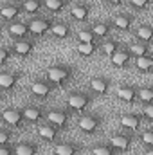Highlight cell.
I'll return each instance as SVG.
<instances>
[{
    "mask_svg": "<svg viewBox=\"0 0 153 155\" xmlns=\"http://www.w3.org/2000/svg\"><path fill=\"white\" fill-rule=\"evenodd\" d=\"M74 76V69L70 65H63V63H58V65H52L47 69L45 72V79L52 85V87H65Z\"/></svg>",
    "mask_w": 153,
    "mask_h": 155,
    "instance_id": "obj_1",
    "label": "cell"
},
{
    "mask_svg": "<svg viewBox=\"0 0 153 155\" xmlns=\"http://www.w3.org/2000/svg\"><path fill=\"white\" fill-rule=\"evenodd\" d=\"M92 103V96L86 94V92H70L67 96V107L70 108V112H76L81 114L85 112Z\"/></svg>",
    "mask_w": 153,
    "mask_h": 155,
    "instance_id": "obj_2",
    "label": "cell"
},
{
    "mask_svg": "<svg viewBox=\"0 0 153 155\" xmlns=\"http://www.w3.org/2000/svg\"><path fill=\"white\" fill-rule=\"evenodd\" d=\"M54 20H50L49 16H34L27 22V27H29V35L34 36V38H40V36H45L49 35V29L52 25Z\"/></svg>",
    "mask_w": 153,
    "mask_h": 155,
    "instance_id": "obj_3",
    "label": "cell"
},
{
    "mask_svg": "<svg viewBox=\"0 0 153 155\" xmlns=\"http://www.w3.org/2000/svg\"><path fill=\"white\" fill-rule=\"evenodd\" d=\"M69 119H70V114L65 108H52L45 114V121L50 123L52 126H56L58 130L69 128Z\"/></svg>",
    "mask_w": 153,
    "mask_h": 155,
    "instance_id": "obj_4",
    "label": "cell"
},
{
    "mask_svg": "<svg viewBox=\"0 0 153 155\" xmlns=\"http://www.w3.org/2000/svg\"><path fill=\"white\" fill-rule=\"evenodd\" d=\"M0 119L9 126V128H18L24 124V116H22V108L18 107H7L0 112Z\"/></svg>",
    "mask_w": 153,
    "mask_h": 155,
    "instance_id": "obj_5",
    "label": "cell"
},
{
    "mask_svg": "<svg viewBox=\"0 0 153 155\" xmlns=\"http://www.w3.org/2000/svg\"><path fill=\"white\" fill-rule=\"evenodd\" d=\"M132 143H133V139L126 132H115V134L110 135V141H108V144L117 152H130Z\"/></svg>",
    "mask_w": 153,
    "mask_h": 155,
    "instance_id": "obj_6",
    "label": "cell"
},
{
    "mask_svg": "<svg viewBox=\"0 0 153 155\" xmlns=\"http://www.w3.org/2000/svg\"><path fill=\"white\" fill-rule=\"evenodd\" d=\"M103 119L97 114H86V116H81L77 121V128L83 132V134H94L96 130H99Z\"/></svg>",
    "mask_w": 153,
    "mask_h": 155,
    "instance_id": "obj_7",
    "label": "cell"
},
{
    "mask_svg": "<svg viewBox=\"0 0 153 155\" xmlns=\"http://www.w3.org/2000/svg\"><path fill=\"white\" fill-rule=\"evenodd\" d=\"M132 60H133V58L130 56L126 45H119V49L110 56V63L114 65L115 69H128L130 63H132Z\"/></svg>",
    "mask_w": 153,
    "mask_h": 155,
    "instance_id": "obj_8",
    "label": "cell"
},
{
    "mask_svg": "<svg viewBox=\"0 0 153 155\" xmlns=\"http://www.w3.org/2000/svg\"><path fill=\"white\" fill-rule=\"evenodd\" d=\"M22 116H24V121L29 124H40L45 119V112L38 105H25L22 108Z\"/></svg>",
    "mask_w": 153,
    "mask_h": 155,
    "instance_id": "obj_9",
    "label": "cell"
},
{
    "mask_svg": "<svg viewBox=\"0 0 153 155\" xmlns=\"http://www.w3.org/2000/svg\"><path fill=\"white\" fill-rule=\"evenodd\" d=\"M52 88H54V87H52L47 79H36V81L31 83V94H33V97H36L38 101L47 99V97L50 96Z\"/></svg>",
    "mask_w": 153,
    "mask_h": 155,
    "instance_id": "obj_10",
    "label": "cell"
},
{
    "mask_svg": "<svg viewBox=\"0 0 153 155\" xmlns=\"http://www.w3.org/2000/svg\"><path fill=\"white\" fill-rule=\"evenodd\" d=\"M110 85H112V81L106 76H94L88 81V88L96 96H106L110 90Z\"/></svg>",
    "mask_w": 153,
    "mask_h": 155,
    "instance_id": "obj_11",
    "label": "cell"
},
{
    "mask_svg": "<svg viewBox=\"0 0 153 155\" xmlns=\"http://www.w3.org/2000/svg\"><path fill=\"white\" fill-rule=\"evenodd\" d=\"M7 33H9L11 38H15V40H24V38H29L31 36L29 35L27 22H24V20H13V22H9Z\"/></svg>",
    "mask_w": 153,
    "mask_h": 155,
    "instance_id": "obj_12",
    "label": "cell"
},
{
    "mask_svg": "<svg viewBox=\"0 0 153 155\" xmlns=\"http://www.w3.org/2000/svg\"><path fill=\"white\" fill-rule=\"evenodd\" d=\"M22 13H24V11H22V4L7 2V4H2V5H0V18H2V20H7V22L18 20Z\"/></svg>",
    "mask_w": 153,
    "mask_h": 155,
    "instance_id": "obj_13",
    "label": "cell"
},
{
    "mask_svg": "<svg viewBox=\"0 0 153 155\" xmlns=\"http://www.w3.org/2000/svg\"><path fill=\"white\" fill-rule=\"evenodd\" d=\"M34 51V43L31 41L29 38H24V40H15L13 45H11V52L20 56V58H27L31 56Z\"/></svg>",
    "mask_w": 153,
    "mask_h": 155,
    "instance_id": "obj_14",
    "label": "cell"
},
{
    "mask_svg": "<svg viewBox=\"0 0 153 155\" xmlns=\"http://www.w3.org/2000/svg\"><path fill=\"white\" fill-rule=\"evenodd\" d=\"M20 81V72H13V71H4L0 72V90L4 92H13L15 87Z\"/></svg>",
    "mask_w": 153,
    "mask_h": 155,
    "instance_id": "obj_15",
    "label": "cell"
},
{
    "mask_svg": "<svg viewBox=\"0 0 153 155\" xmlns=\"http://www.w3.org/2000/svg\"><path fill=\"white\" fill-rule=\"evenodd\" d=\"M119 121H121V126L124 130H139L141 124H142V116L141 114H135V112H128V114H121L119 116Z\"/></svg>",
    "mask_w": 153,
    "mask_h": 155,
    "instance_id": "obj_16",
    "label": "cell"
},
{
    "mask_svg": "<svg viewBox=\"0 0 153 155\" xmlns=\"http://www.w3.org/2000/svg\"><path fill=\"white\" fill-rule=\"evenodd\" d=\"M110 24H112L114 29H119V31H130L132 25H133V16L128 15V13H117V15L112 16Z\"/></svg>",
    "mask_w": 153,
    "mask_h": 155,
    "instance_id": "obj_17",
    "label": "cell"
},
{
    "mask_svg": "<svg viewBox=\"0 0 153 155\" xmlns=\"http://www.w3.org/2000/svg\"><path fill=\"white\" fill-rule=\"evenodd\" d=\"M126 49H128V52H130V56H132L133 60H135V58H141V56H150V54H151V45H150V43L137 41V40H133L132 43H128Z\"/></svg>",
    "mask_w": 153,
    "mask_h": 155,
    "instance_id": "obj_18",
    "label": "cell"
},
{
    "mask_svg": "<svg viewBox=\"0 0 153 155\" xmlns=\"http://www.w3.org/2000/svg\"><path fill=\"white\" fill-rule=\"evenodd\" d=\"M49 35L54 36V38H58V40L70 38L72 27H70L67 22H52V25H50V29H49Z\"/></svg>",
    "mask_w": 153,
    "mask_h": 155,
    "instance_id": "obj_19",
    "label": "cell"
},
{
    "mask_svg": "<svg viewBox=\"0 0 153 155\" xmlns=\"http://www.w3.org/2000/svg\"><path fill=\"white\" fill-rule=\"evenodd\" d=\"M58 132L60 130L56 126H52L50 123H40L38 124V135L45 143H54L58 139Z\"/></svg>",
    "mask_w": 153,
    "mask_h": 155,
    "instance_id": "obj_20",
    "label": "cell"
},
{
    "mask_svg": "<svg viewBox=\"0 0 153 155\" xmlns=\"http://www.w3.org/2000/svg\"><path fill=\"white\" fill-rule=\"evenodd\" d=\"M117 99L122 103H135L137 101V88L132 85H121L115 92Z\"/></svg>",
    "mask_w": 153,
    "mask_h": 155,
    "instance_id": "obj_21",
    "label": "cell"
},
{
    "mask_svg": "<svg viewBox=\"0 0 153 155\" xmlns=\"http://www.w3.org/2000/svg\"><path fill=\"white\" fill-rule=\"evenodd\" d=\"M90 29H92V33L96 35V38L97 40L106 38V36L112 35V31H114L110 20H97V22H94V24L90 25Z\"/></svg>",
    "mask_w": 153,
    "mask_h": 155,
    "instance_id": "obj_22",
    "label": "cell"
},
{
    "mask_svg": "<svg viewBox=\"0 0 153 155\" xmlns=\"http://www.w3.org/2000/svg\"><path fill=\"white\" fill-rule=\"evenodd\" d=\"M70 16L77 22H86L90 18V5L83 4V2H77L74 5H70Z\"/></svg>",
    "mask_w": 153,
    "mask_h": 155,
    "instance_id": "obj_23",
    "label": "cell"
},
{
    "mask_svg": "<svg viewBox=\"0 0 153 155\" xmlns=\"http://www.w3.org/2000/svg\"><path fill=\"white\" fill-rule=\"evenodd\" d=\"M135 40L142 41V43H151L153 40V27L148 24H142L135 29Z\"/></svg>",
    "mask_w": 153,
    "mask_h": 155,
    "instance_id": "obj_24",
    "label": "cell"
},
{
    "mask_svg": "<svg viewBox=\"0 0 153 155\" xmlns=\"http://www.w3.org/2000/svg\"><path fill=\"white\" fill-rule=\"evenodd\" d=\"M69 5V0H43V9H47L50 15L61 13Z\"/></svg>",
    "mask_w": 153,
    "mask_h": 155,
    "instance_id": "obj_25",
    "label": "cell"
},
{
    "mask_svg": "<svg viewBox=\"0 0 153 155\" xmlns=\"http://www.w3.org/2000/svg\"><path fill=\"white\" fill-rule=\"evenodd\" d=\"M77 144L74 143H58L54 148H52V153L54 155H77Z\"/></svg>",
    "mask_w": 153,
    "mask_h": 155,
    "instance_id": "obj_26",
    "label": "cell"
},
{
    "mask_svg": "<svg viewBox=\"0 0 153 155\" xmlns=\"http://www.w3.org/2000/svg\"><path fill=\"white\" fill-rule=\"evenodd\" d=\"M43 9V0H24L22 2V11L27 15H38Z\"/></svg>",
    "mask_w": 153,
    "mask_h": 155,
    "instance_id": "obj_27",
    "label": "cell"
},
{
    "mask_svg": "<svg viewBox=\"0 0 153 155\" xmlns=\"http://www.w3.org/2000/svg\"><path fill=\"white\" fill-rule=\"evenodd\" d=\"M135 69L139 72H151L153 71V56H141V58H135Z\"/></svg>",
    "mask_w": 153,
    "mask_h": 155,
    "instance_id": "obj_28",
    "label": "cell"
},
{
    "mask_svg": "<svg viewBox=\"0 0 153 155\" xmlns=\"http://www.w3.org/2000/svg\"><path fill=\"white\" fill-rule=\"evenodd\" d=\"M15 155H36L38 150L33 143H18L16 146H13Z\"/></svg>",
    "mask_w": 153,
    "mask_h": 155,
    "instance_id": "obj_29",
    "label": "cell"
},
{
    "mask_svg": "<svg viewBox=\"0 0 153 155\" xmlns=\"http://www.w3.org/2000/svg\"><path fill=\"white\" fill-rule=\"evenodd\" d=\"M119 45H121V43H119L117 40H106L101 47H97V51H101V54H103L105 58H110L115 51L119 49Z\"/></svg>",
    "mask_w": 153,
    "mask_h": 155,
    "instance_id": "obj_30",
    "label": "cell"
},
{
    "mask_svg": "<svg viewBox=\"0 0 153 155\" xmlns=\"http://www.w3.org/2000/svg\"><path fill=\"white\" fill-rule=\"evenodd\" d=\"M137 99H139L142 105L153 103V88L151 87H139V88H137Z\"/></svg>",
    "mask_w": 153,
    "mask_h": 155,
    "instance_id": "obj_31",
    "label": "cell"
},
{
    "mask_svg": "<svg viewBox=\"0 0 153 155\" xmlns=\"http://www.w3.org/2000/svg\"><path fill=\"white\" fill-rule=\"evenodd\" d=\"M97 52V43H77V54L83 58H90Z\"/></svg>",
    "mask_w": 153,
    "mask_h": 155,
    "instance_id": "obj_32",
    "label": "cell"
},
{
    "mask_svg": "<svg viewBox=\"0 0 153 155\" xmlns=\"http://www.w3.org/2000/svg\"><path fill=\"white\" fill-rule=\"evenodd\" d=\"M77 41H79V43H97V38H96V35L92 33V29L86 27V29H81V31L77 33Z\"/></svg>",
    "mask_w": 153,
    "mask_h": 155,
    "instance_id": "obj_33",
    "label": "cell"
},
{
    "mask_svg": "<svg viewBox=\"0 0 153 155\" xmlns=\"http://www.w3.org/2000/svg\"><path fill=\"white\" fill-rule=\"evenodd\" d=\"M92 155H115V150L106 143V144H96L92 148Z\"/></svg>",
    "mask_w": 153,
    "mask_h": 155,
    "instance_id": "obj_34",
    "label": "cell"
},
{
    "mask_svg": "<svg viewBox=\"0 0 153 155\" xmlns=\"http://www.w3.org/2000/svg\"><path fill=\"white\" fill-rule=\"evenodd\" d=\"M128 2H130V5H132L135 11H144V9H148L150 4H151V0H128Z\"/></svg>",
    "mask_w": 153,
    "mask_h": 155,
    "instance_id": "obj_35",
    "label": "cell"
},
{
    "mask_svg": "<svg viewBox=\"0 0 153 155\" xmlns=\"http://www.w3.org/2000/svg\"><path fill=\"white\" fill-rule=\"evenodd\" d=\"M141 141H142V144L146 148L153 146V130H142L141 132Z\"/></svg>",
    "mask_w": 153,
    "mask_h": 155,
    "instance_id": "obj_36",
    "label": "cell"
},
{
    "mask_svg": "<svg viewBox=\"0 0 153 155\" xmlns=\"http://www.w3.org/2000/svg\"><path fill=\"white\" fill-rule=\"evenodd\" d=\"M11 139H13L11 130H7V128H0V146H2V144H9Z\"/></svg>",
    "mask_w": 153,
    "mask_h": 155,
    "instance_id": "obj_37",
    "label": "cell"
},
{
    "mask_svg": "<svg viewBox=\"0 0 153 155\" xmlns=\"http://www.w3.org/2000/svg\"><path fill=\"white\" fill-rule=\"evenodd\" d=\"M11 56H13V52H11V49H7V47H2V45H0V65H4V63H7Z\"/></svg>",
    "mask_w": 153,
    "mask_h": 155,
    "instance_id": "obj_38",
    "label": "cell"
},
{
    "mask_svg": "<svg viewBox=\"0 0 153 155\" xmlns=\"http://www.w3.org/2000/svg\"><path fill=\"white\" fill-rule=\"evenodd\" d=\"M141 116L144 117L146 121H153V103H148L142 107V114Z\"/></svg>",
    "mask_w": 153,
    "mask_h": 155,
    "instance_id": "obj_39",
    "label": "cell"
},
{
    "mask_svg": "<svg viewBox=\"0 0 153 155\" xmlns=\"http://www.w3.org/2000/svg\"><path fill=\"white\" fill-rule=\"evenodd\" d=\"M0 155H15L13 146H9V144H2V146H0Z\"/></svg>",
    "mask_w": 153,
    "mask_h": 155,
    "instance_id": "obj_40",
    "label": "cell"
},
{
    "mask_svg": "<svg viewBox=\"0 0 153 155\" xmlns=\"http://www.w3.org/2000/svg\"><path fill=\"white\" fill-rule=\"evenodd\" d=\"M105 4H108V5H121V4H124V0H105Z\"/></svg>",
    "mask_w": 153,
    "mask_h": 155,
    "instance_id": "obj_41",
    "label": "cell"
},
{
    "mask_svg": "<svg viewBox=\"0 0 153 155\" xmlns=\"http://www.w3.org/2000/svg\"><path fill=\"white\" fill-rule=\"evenodd\" d=\"M146 155H153V150H151V146H148V150H146Z\"/></svg>",
    "mask_w": 153,
    "mask_h": 155,
    "instance_id": "obj_42",
    "label": "cell"
},
{
    "mask_svg": "<svg viewBox=\"0 0 153 155\" xmlns=\"http://www.w3.org/2000/svg\"><path fill=\"white\" fill-rule=\"evenodd\" d=\"M9 2H13V4H22L24 0H9Z\"/></svg>",
    "mask_w": 153,
    "mask_h": 155,
    "instance_id": "obj_43",
    "label": "cell"
},
{
    "mask_svg": "<svg viewBox=\"0 0 153 155\" xmlns=\"http://www.w3.org/2000/svg\"><path fill=\"white\" fill-rule=\"evenodd\" d=\"M0 36H2V27H0Z\"/></svg>",
    "mask_w": 153,
    "mask_h": 155,
    "instance_id": "obj_44",
    "label": "cell"
},
{
    "mask_svg": "<svg viewBox=\"0 0 153 155\" xmlns=\"http://www.w3.org/2000/svg\"><path fill=\"white\" fill-rule=\"evenodd\" d=\"M0 101H2V94H0Z\"/></svg>",
    "mask_w": 153,
    "mask_h": 155,
    "instance_id": "obj_45",
    "label": "cell"
}]
</instances>
